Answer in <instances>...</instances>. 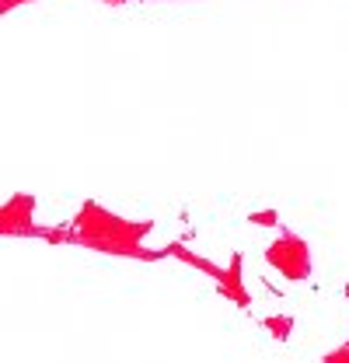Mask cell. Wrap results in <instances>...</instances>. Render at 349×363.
Returning a JSON list of instances; mask_svg holds the SVG:
<instances>
[{"mask_svg":"<svg viewBox=\"0 0 349 363\" xmlns=\"http://www.w3.org/2000/svg\"><path fill=\"white\" fill-rule=\"evenodd\" d=\"M150 220H123L116 217L112 210L98 206L87 199L81 206V213L70 220V234H74V245H84L94 252H105V255H123V259H140V262H157L165 259V248L154 252V248H143V238L150 234Z\"/></svg>","mask_w":349,"mask_h":363,"instance_id":"cell-1","label":"cell"},{"mask_svg":"<svg viewBox=\"0 0 349 363\" xmlns=\"http://www.w3.org/2000/svg\"><path fill=\"white\" fill-rule=\"evenodd\" d=\"M265 262L290 283H304L311 276V248L304 238H297L294 230H283L269 248H265Z\"/></svg>","mask_w":349,"mask_h":363,"instance_id":"cell-2","label":"cell"},{"mask_svg":"<svg viewBox=\"0 0 349 363\" xmlns=\"http://www.w3.org/2000/svg\"><path fill=\"white\" fill-rule=\"evenodd\" d=\"M32 213H35V196H28V192L11 196V199H7V206H4V213H0V230H4L7 238H11V234L28 238V234L35 230Z\"/></svg>","mask_w":349,"mask_h":363,"instance_id":"cell-3","label":"cell"},{"mask_svg":"<svg viewBox=\"0 0 349 363\" xmlns=\"http://www.w3.org/2000/svg\"><path fill=\"white\" fill-rule=\"evenodd\" d=\"M217 286H220V294L231 297L238 308H252V294H248V286H245V269H241V255H238V252L231 255V262H227V269H223V279H220Z\"/></svg>","mask_w":349,"mask_h":363,"instance_id":"cell-4","label":"cell"},{"mask_svg":"<svg viewBox=\"0 0 349 363\" xmlns=\"http://www.w3.org/2000/svg\"><path fill=\"white\" fill-rule=\"evenodd\" d=\"M168 255H174V259H178V262H185V266H196V269L206 272V276H210V279H217V283L223 279V269H220V266H214L210 259H203V255H196V252H189V248H185V245H178V241H172V245L165 248V259H168Z\"/></svg>","mask_w":349,"mask_h":363,"instance_id":"cell-5","label":"cell"},{"mask_svg":"<svg viewBox=\"0 0 349 363\" xmlns=\"http://www.w3.org/2000/svg\"><path fill=\"white\" fill-rule=\"evenodd\" d=\"M262 325H265V332H269L272 339H279V342H287L290 332H294V318L290 315H269V318H262Z\"/></svg>","mask_w":349,"mask_h":363,"instance_id":"cell-6","label":"cell"},{"mask_svg":"<svg viewBox=\"0 0 349 363\" xmlns=\"http://www.w3.org/2000/svg\"><path fill=\"white\" fill-rule=\"evenodd\" d=\"M248 224H255V227H276V224H279V217H276V210H259V213H248Z\"/></svg>","mask_w":349,"mask_h":363,"instance_id":"cell-7","label":"cell"},{"mask_svg":"<svg viewBox=\"0 0 349 363\" xmlns=\"http://www.w3.org/2000/svg\"><path fill=\"white\" fill-rule=\"evenodd\" d=\"M321 363H349V339L339 346V350H332L328 357H321Z\"/></svg>","mask_w":349,"mask_h":363,"instance_id":"cell-8","label":"cell"},{"mask_svg":"<svg viewBox=\"0 0 349 363\" xmlns=\"http://www.w3.org/2000/svg\"><path fill=\"white\" fill-rule=\"evenodd\" d=\"M14 4H18V0H4V11H11ZM21 4H25V0H21Z\"/></svg>","mask_w":349,"mask_h":363,"instance_id":"cell-9","label":"cell"},{"mask_svg":"<svg viewBox=\"0 0 349 363\" xmlns=\"http://www.w3.org/2000/svg\"><path fill=\"white\" fill-rule=\"evenodd\" d=\"M109 4H126V0H109Z\"/></svg>","mask_w":349,"mask_h":363,"instance_id":"cell-10","label":"cell"},{"mask_svg":"<svg viewBox=\"0 0 349 363\" xmlns=\"http://www.w3.org/2000/svg\"><path fill=\"white\" fill-rule=\"evenodd\" d=\"M343 294H346V297H349V283H346V290H343Z\"/></svg>","mask_w":349,"mask_h":363,"instance_id":"cell-11","label":"cell"}]
</instances>
